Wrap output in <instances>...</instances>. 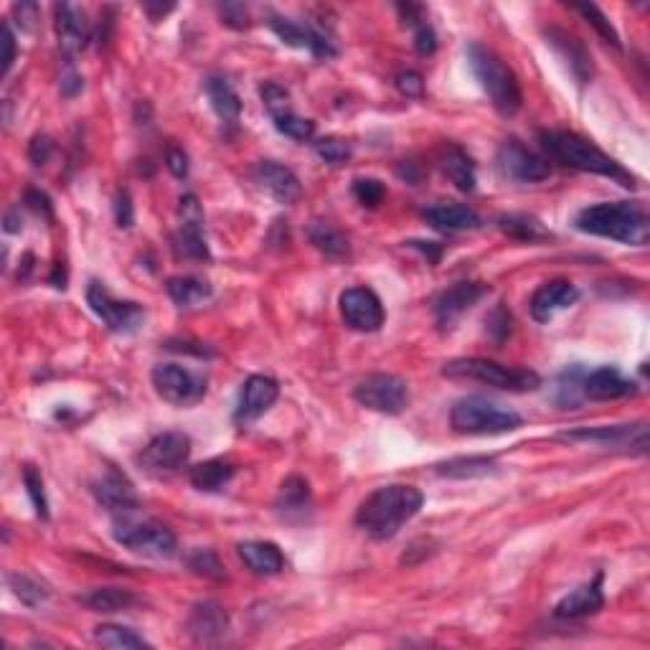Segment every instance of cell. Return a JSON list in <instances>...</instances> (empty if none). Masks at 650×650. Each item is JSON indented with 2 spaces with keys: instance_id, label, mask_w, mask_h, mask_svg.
Instances as JSON below:
<instances>
[{
  "instance_id": "cell-1",
  "label": "cell",
  "mask_w": 650,
  "mask_h": 650,
  "mask_svg": "<svg viewBox=\"0 0 650 650\" xmlns=\"http://www.w3.org/2000/svg\"><path fill=\"white\" fill-rule=\"evenodd\" d=\"M422 503H425V496L414 485H384L361 503L356 511V526L379 541L392 539L407 521L417 516Z\"/></svg>"
},
{
  "instance_id": "cell-2",
  "label": "cell",
  "mask_w": 650,
  "mask_h": 650,
  "mask_svg": "<svg viewBox=\"0 0 650 650\" xmlns=\"http://www.w3.org/2000/svg\"><path fill=\"white\" fill-rule=\"evenodd\" d=\"M574 226L584 234L612 239L628 247H643L650 239V216L638 201H605L587 206L577 214Z\"/></svg>"
},
{
  "instance_id": "cell-3",
  "label": "cell",
  "mask_w": 650,
  "mask_h": 650,
  "mask_svg": "<svg viewBox=\"0 0 650 650\" xmlns=\"http://www.w3.org/2000/svg\"><path fill=\"white\" fill-rule=\"evenodd\" d=\"M541 140H544V148L549 150L551 158L564 163V166L577 168V171L584 173H595V176L615 178L628 188L635 186L633 176L617 160L602 153L595 143H590L582 135L569 133V130H546V133H541Z\"/></svg>"
},
{
  "instance_id": "cell-4",
  "label": "cell",
  "mask_w": 650,
  "mask_h": 650,
  "mask_svg": "<svg viewBox=\"0 0 650 650\" xmlns=\"http://www.w3.org/2000/svg\"><path fill=\"white\" fill-rule=\"evenodd\" d=\"M468 54V64L473 69L475 79L480 82L483 92L488 94L491 105L496 107L501 115L511 117L521 110L524 105V94H521V84L518 77L513 74V69L508 67L506 61L498 54H493L491 49H485L480 44H470L465 49Z\"/></svg>"
},
{
  "instance_id": "cell-5",
  "label": "cell",
  "mask_w": 650,
  "mask_h": 650,
  "mask_svg": "<svg viewBox=\"0 0 650 650\" xmlns=\"http://www.w3.org/2000/svg\"><path fill=\"white\" fill-rule=\"evenodd\" d=\"M442 374L447 379H463L488 384L493 389L503 392H536L541 386V376L536 371L524 369V366H506L491 359H455L445 364Z\"/></svg>"
},
{
  "instance_id": "cell-6",
  "label": "cell",
  "mask_w": 650,
  "mask_h": 650,
  "mask_svg": "<svg viewBox=\"0 0 650 650\" xmlns=\"http://www.w3.org/2000/svg\"><path fill=\"white\" fill-rule=\"evenodd\" d=\"M450 425L460 435H503L524 425L521 414L485 397H465L452 404Z\"/></svg>"
},
{
  "instance_id": "cell-7",
  "label": "cell",
  "mask_w": 650,
  "mask_h": 650,
  "mask_svg": "<svg viewBox=\"0 0 650 650\" xmlns=\"http://www.w3.org/2000/svg\"><path fill=\"white\" fill-rule=\"evenodd\" d=\"M112 536L120 546L153 559L176 557L178 539L166 524L153 518H135L133 513H122L112 524Z\"/></svg>"
},
{
  "instance_id": "cell-8",
  "label": "cell",
  "mask_w": 650,
  "mask_h": 650,
  "mask_svg": "<svg viewBox=\"0 0 650 650\" xmlns=\"http://www.w3.org/2000/svg\"><path fill=\"white\" fill-rule=\"evenodd\" d=\"M353 399L371 412L399 414L409 404V386L397 374H369L356 384Z\"/></svg>"
},
{
  "instance_id": "cell-9",
  "label": "cell",
  "mask_w": 650,
  "mask_h": 650,
  "mask_svg": "<svg viewBox=\"0 0 650 650\" xmlns=\"http://www.w3.org/2000/svg\"><path fill=\"white\" fill-rule=\"evenodd\" d=\"M87 303L92 313L110 328L112 333H135L140 325L145 323V310L138 303H127V300H115L105 285L100 282H89L87 287Z\"/></svg>"
},
{
  "instance_id": "cell-10",
  "label": "cell",
  "mask_w": 650,
  "mask_h": 650,
  "mask_svg": "<svg viewBox=\"0 0 650 650\" xmlns=\"http://www.w3.org/2000/svg\"><path fill=\"white\" fill-rule=\"evenodd\" d=\"M559 440L584 442V445H597L605 447V450L645 452L648 450V427H645V422L612 427H577V430L562 432Z\"/></svg>"
},
{
  "instance_id": "cell-11",
  "label": "cell",
  "mask_w": 650,
  "mask_h": 650,
  "mask_svg": "<svg viewBox=\"0 0 650 650\" xmlns=\"http://www.w3.org/2000/svg\"><path fill=\"white\" fill-rule=\"evenodd\" d=\"M191 458V437L183 432H163L153 437L143 452H140V465L145 473L155 478H168L178 473Z\"/></svg>"
},
{
  "instance_id": "cell-12",
  "label": "cell",
  "mask_w": 650,
  "mask_h": 650,
  "mask_svg": "<svg viewBox=\"0 0 650 650\" xmlns=\"http://www.w3.org/2000/svg\"><path fill=\"white\" fill-rule=\"evenodd\" d=\"M153 379L155 392L160 399L186 407V404H196L204 399L206 394V379L191 369H183L181 364H158L150 374Z\"/></svg>"
},
{
  "instance_id": "cell-13",
  "label": "cell",
  "mask_w": 650,
  "mask_h": 650,
  "mask_svg": "<svg viewBox=\"0 0 650 650\" xmlns=\"http://www.w3.org/2000/svg\"><path fill=\"white\" fill-rule=\"evenodd\" d=\"M496 168L506 181L518 183L546 181L551 173L549 160H546L544 155L534 153L531 148H526V145L516 138L506 140V143L498 148Z\"/></svg>"
},
{
  "instance_id": "cell-14",
  "label": "cell",
  "mask_w": 650,
  "mask_h": 650,
  "mask_svg": "<svg viewBox=\"0 0 650 650\" xmlns=\"http://www.w3.org/2000/svg\"><path fill=\"white\" fill-rule=\"evenodd\" d=\"M181 226L173 234V252L181 259H211L209 244L204 237V214H201L199 199L193 193H186L181 199Z\"/></svg>"
},
{
  "instance_id": "cell-15",
  "label": "cell",
  "mask_w": 650,
  "mask_h": 650,
  "mask_svg": "<svg viewBox=\"0 0 650 650\" xmlns=\"http://www.w3.org/2000/svg\"><path fill=\"white\" fill-rule=\"evenodd\" d=\"M270 28L282 44L292 46V49L308 51L315 59H333V56H338L336 41L331 36H325L323 31H318V28L310 26V23L292 21V18L285 16H270Z\"/></svg>"
},
{
  "instance_id": "cell-16",
  "label": "cell",
  "mask_w": 650,
  "mask_h": 650,
  "mask_svg": "<svg viewBox=\"0 0 650 650\" xmlns=\"http://www.w3.org/2000/svg\"><path fill=\"white\" fill-rule=\"evenodd\" d=\"M341 315L348 328L361 333H376L386 320L379 295L369 287H348L341 295Z\"/></svg>"
},
{
  "instance_id": "cell-17",
  "label": "cell",
  "mask_w": 650,
  "mask_h": 650,
  "mask_svg": "<svg viewBox=\"0 0 650 650\" xmlns=\"http://www.w3.org/2000/svg\"><path fill=\"white\" fill-rule=\"evenodd\" d=\"M92 493L102 508L117 513V516H122V513H135L140 508V496L138 491H135V485L130 483L127 475H122L120 470L115 468H107L100 478L94 480Z\"/></svg>"
},
{
  "instance_id": "cell-18",
  "label": "cell",
  "mask_w": 650,
  "mask_h": 650,
  "mask_svg": "<svg viewBox=\"0 0 650 650\" xmlns=\"http://www.w3.org/2000/svg\"><path fill=\"white\" fill-rule=\"evenodd\" d=\"M254 178L282 206L298 204L300 196H303L300 178L277 160H259L257 168H254Z\"/></svg>"
},
{
  "instance_id": "cell-19",
  "label": "cell",
  "mask_w": 650,
  "mask_h": 650,
  "mask_svg": "<svg viewBox=\"0 0 650 650\" xmlns=\"http://www.w3.org/2000/svg\"><path fill=\"white\" fill-rule=\"evenodd\" d=\"M488 292V285L483 282H458L447 287L435 300V320L440 328H450L463 313H468L480 298Z\"/></svg>"
},
{
  "instance_id": "cell-20",
  "label": "cell",
  "mask_w": 650,
  "mask_h": 650,
  "mask_svg": "<svg viewBox=\"0 0 650 650\" xmlns=\"http://www.w3.org/2000/svg\"><path fill=\"white\" fill-rule=\"evenodd\" d=\"M277 397H280V384L275 379L262 374L249 376L242 386V397H239L234 417H237V422H254L277 402Z\"/></svg>"
},
{
  "instance_id": "cell-21",
  "label": "cell",
  "mask_w": 650,
  "mask_h": 650,
  "mask_svg": "<svg viewBox=\"0 0 650 650\" xmlns=\"http://www.w3.org/2000/svg\"><path fill=\"white\" fill-rule=\"evenodd\" d=\"M579 300L577 285H572L569 280H551L544 282L539 290L531 295V318L539 323H549L554 315H559L562 310H567L569 305H574Z\"/></svg>"
},
{
  "instance_id": "cell-22",
  "label": "cell",
  "mask_w": 650,
  "mask_h": 650,
  "mask_svg": "<svg viewBox=\"0 0 650 650\" xmlns=\"http://www.w3.org/2000/svg\"><path fill=\"white\" fill-rule=\"evenodd\" d=\"M54 26L59 49L67 56H77L79 51L87 49L89 44V23L84 21V13L69 3L54 6Z\"/></svg>"
},
{
  "instance_id": "cell-23",
  "label": "cell",
  "mask_w": 650,
  "mask_h": 650,
  "mask_svg": "<svg viewBox=\"0 0 650 650\" xmlns=\"http://www.w3.org/2000/svg\"><path fill=\"white\" fill-rule=\"evenodd\" d=\"M226 630H229V615H226V610L216 600L196 602V605L191 607V615H188V633L193 635V640H199V643H214V640L224 638Z\"/></svg>"
},
{
  "instance_id": "cell-24",
  "label": "cell",
  "mask_w": 650,
  "mask_h": 650,
  "mask_svg": "<svg viewBox=\"0 0 650 650\" xmlns=\"http://www.w3.org/2000/svg\"><path fill=\"white\" fill-rule=\"evenodd\" d=\"M605 607V592H602V574H597L592 582L582 584L577 590L569 592L559 605L554 607V615L562 620H579V617L595 615Z\"/></svg>"
},
{
  "instance_id": "cell-25",
  "label": "cell",
  "mask_w": 650,
  "mask_h": 650,
  "mask_svg": "<svg viewBox=\"0 0 650 650\" xmlns=\"http://www.w3.org/2000/svg\"><path fill=\"white\" fill-rule=\"evenodd\" d=\"M584 399H620L635 394V381L625 379L615 366H600L595 371H584L582 379Z\"/></svg>"
},
{
  "instance_id": "cell-26",
  "label": "cell",
  "mask_w": 650,
  "mask_h": 650,
  "mask_svg": "<svg viewBox=\"0 0 650 650\" xmlns=\"http://www.w3.org/2000/svg\"><path fill=\"white\" fill-rule=\"evenodd\" d=\"M546 41H549V44L557 49V54L567 61L569 72H572V77L577 79L579 84L590 82L592 56L590 51L584 49V44L577 36L567 34V31H559V28H549V31H546Z\"/></svg>"
},
{
  "instance_id": "cell-27",
  "label": "cell",
  "mask_w": 650,
  "mask_h": 650,
  "mask_svg": "<svg viewBox=\"0 0 650 650\" xmlns=\"http://www.w3.org/2000/svg\"><path fill=\"white\" fill-rule=\"evenodd\" d=\"M422 216H425V221L432 226V229L445 234L473 232V229H478L480 226L478 211H473L470 206H463V204L427 206V209L422 211Z\"/></svg>"
},
{
  "instance_id": "cell-28",
  "label": "cell",
  "mask_w": 650,
  "mask_h": 650,
  "mask_svg": "<svg viewBox=\"0 0 650 650\" xmlns=\"http://www.w3.org/2000/svg\"><path fill=\"white\" fill-rule=\"evenodd\" d=\"M206 97H209L211 107H214L216 117L224 122L226 127H237L239 115H242V100H239L237 89L232 87V82L221 74H211L204 82Z\"/></svg>"
},
{
  "instance_id": "cell-29",
  "label": "cell",
  "mask_w": 650,
  "mask_h": 650,
  "mask_svg": "<svg viewBox=\"0 0 650 650\" xmlns=\"http://www.w3.org/2000/svg\"><path fill=\"white\" fill-rule=\"evenodd\" d=\"M242 562L252 569L259 577H272L285 569V557H282L280 546L272 541H244L237 546Z\"/></svg>"
},
{
  "instance_id": "cell-30",
  "label": "cell",
  "mask_w": 650,
  "mask_h": 650,
  "mask_svg": "<svg viewBox=\"0 0 650 650\" xmlns=\"http://www.w3.org/2000/svg\"><path fill=\"white\" fill-rule=\"evenodd\" d=\"M437 160H440L442 173L455 183V188H460V191L465 193L475 191L478 173H475L473 158H470L463 148H458V145H447V148H442L440 158Z\"/></svg>"
},
{
  "instance_id": "cell-31",
  "label": "cell",
  "mask_w": 650,
  "mask_h": 650,
  "mask_svg": "<svg viewBox=\"0 0 650 650\" xmlns=\"http://www.w3.org/2000/svg\"><path fill=\"white\" fill-rule=\"evenodd\" d=\"M234 473H237V468H234L232 460L214 458V460H206V463L193 465L191 483L193 488H199V491L214 493V491H221V488L234 478Z\"/></svg>"
},
{
  "instance_id": "cell-32",
  "label": "cell",
  "mask_w": 650,
  "mask_h": 650,
  "mask_svg": "<svg viewBox=\"0 0 650 650\" xmlns=\"http://www.w3.org/2000/svg\"><path fill=\"white\" fill-rule=\"evenodd\" d=\"M166 290L178 308H193L211 298V285L193 275H178L166 282Z\"/></svg>"
},
{
  "instance_id": "cell-33",
  "label": "cell",
  "mask_w": 650,
  "mask_h": 650,
  "mask_svg": "<svg viewBox=\"0 0 650 650\" xmlns=\"http://www.w3.org/2000/svg\"><path fill=\"white\" fill-rule=\"evenodd\" d=\"M498 463L496 458H488V455H470V458H452L447 463L437 465V473L445 475V478H485V475L496 473Z\"/></svg>"
},
{
  "instance_id": "cell-34",
  "label": "cell",
  "mask_w": 650,
  "mask_h": 650,
  "mask_svg": "<svg viewBox=\"0 0 650 650\" xmlns=\"http://www.w3.org/2000/svg\"><path fill=\"white\" fill-rule=\"evenodd\" d=\"M82 602L94 612H120L135 605V595L130 590H122V587H100V590L84 595Z\"/></svg>"
},
{
  "instance_id": "cell-35",
  "label": "cell",
  "mask_w": 650,
  "mask_h": 650,
  "mask_svg": "<svg viewBox=\"0 0 650 650\" xmlns=\"http://www.w3.org/2000/svg\"><path fill=\"white\" fill-rule=\"evenodd\" d=\"M308 237L328 257H343V254H348V239L338 232L336 226L328 224V221H313L308 226Z\"/></svg>"
},
{
  "instance_id": "cell-36",
  "label": "cell",
  "mask_w": 650,
  "mask_h": 650,
  "mask_svg": "<svg viewBox=\"0 0 650 650\" xmlns=\"http://www.w3.org/2000/svg\"><path fill=\"white\" fill-rule=\"evenodd\" d=\"M498 226H501L508 237L521 239V242H539V239L551 237L544 226H541V221H536L534 216L508 214V216H501V219H498Z\"/></svg>"
},
{
  "instance_id": "cell-37",
  "label": "cell",
  "mask_w": 650,
  "mask_h": 650,
  "mask_svg": "<svg viewBox=\"0 0 650 650\" xmlns=\"http://www.w3.org/2000/svg\"><path fill=\"white\" fill-rule=\"evenodd\" d=\"M94 640L105 648L115 650H130V648H150V643L145 638H140L135 630L122 628V625H100L94 630Z\"/></svg>"
},
{
  "instance_id": "cell-38",
  "label": "cell",
  "mask_w": 650,
  "mask_h": 650,
  "mask_svg": "<svg viewBox=\"0 0 650 650\" xmlns=\"http://www.w3.org/2000/svg\"><path fill=\"white\" fill-rule=\"evenodd\" d=\"M8 584H11L13 595H16L26 607H39L41 602L49 600V590H46V584L39 582V579L31 577V574H26V572L8 574Z\"/></svg>"
},
{
  "instance_id": "cell-39",
  "label": "cell",
  "mask_w": 650,
  "mask_h": 650,
  "mask_svg": "<svg viewBox=\"0 0 650 650\" xmlns=\"http://www.w3.org/2000/svg\"><path fill=\"white\" fill-rule=\"evenodd\" d=\"M310 503V488L308 480L300 478V475H292L282 483L280 498H277V508L280 511H303Z\"/></svg>"
},
{
  "instance_id": "cell-40",
  "label": "cell",
  "mask_w": 650,
  "mask_h": 650,
  "mask_svg": "<svg viewBox=\"0 0 650 650\" xmlns=\"http://www.w3.org/2000/svg\"><path fill=\"white\" fill-rule=\"evenodd\" d=\"M188 567H191V572L199 574V577L216 579V582L226 577L224 564H221L219 554H216L214 549H193L191 554H188Z\"/></svg>"
},
{
  "instance_id": "cell-41",
  "label": "cell",
  "mask_w": 650,
  "mask_h": 650,
  "mask_svg": "<svg viewBox=\"0 0 650 650\" xmlns=\"http://www.w3.org/2000/svg\"><path fill=\"white\" fill-rule=\"evenodd\" d=\"M582 379H584V371L579 369V366H574V369H567L562 376H559V394H557V402L562 404L564 409H572L577 407L579 402L584 399V392H582Z\"/></svg>"
},
{
  "instance_id": "cell-42",
  "label": "cell",
  "mask_w": 650,
  "mask_h": 650,
  "mask_svg": "<svg viewBox=\"0 0 650 650\" xmlns=\"http://www.w3.org/2000/svg\"><path fill=\"white\" fill-rule=\"evenodd\" d=\"M572 8L584 18V21L590 23L592 28H595L597 34H600L607 44H612L615 49H620V36H617V31L612 28V23L607 21V16L600 11V8L592 6V3H577V6H572Z\"/></svg>"
},
{
  "instance_id": "cell-43",
  "label": "cell",
  "mask_w": 650,
  "mask_h": 650,
  "mask_svg": "<svg viewBox=\"0 0 650 650\" xmlns=\"http://www.w3.org/2000/svg\"><path fill=\"white\" fill-rule=\"evenodd\" d=\"M272 122H275V127L280 130L282 135H287V138H292V140H298V143H305V140H310L315 135V122L305 120V117H300L295 110L275 117Z\"/></svg>"
},
{
  "instance_id": "cell-44",
  "label": "cell",
  "mask_w": 650,
  "mask_h": 650,
  "mask_svg": "<svg viewBox=\"0 0 650 650\" xmlns=\"http://www.w3.org/2000/svg\"><path fill=\"white\" fill-rule=\"evenodd\" d=\"M259 97H262V105H265V110L270 112L272 120L285 115V112H292L290 94H287V89H282L280 84L265 82L262 87H259Z\"/></svg>"
},
{
  "instance_id": "cell-45",
  "label": "cell",
  "mask_w": 650,
  "mask_h": 650,
  "mask_svg": "<svg viewBox=\"0 0 650 650\" xmlns=\"http://www.w3.org/2000/svg\"><path fill=\"white\" fill-rule=\"evenodd\" d=\"M23 483H26L28 498L34 503L36 513H39L41 518H49V501H46L44 478H41V473L34 465H26V468H23Z\"/></svg>"
},
{
  "instance_id": "cell-46",
  "label": "cell",
  "mask_w": 650,
  "mask_h": 650,
  "mask_svg": "<svg viewBox=\"0 0 650 650\" xmlns=\"http://www.w3.org/2000/svg\"><path fill=\"white\" fill-rule=\"evenodd\" d=\"M315 153L323 163H331V166H341L351 158V145L341 138H320L315 143Z\"/></svg>"
},
{
  "instance_id": "cell-47",
  "label": "cell",
  "mask_w": 650,
  "mask_h": 650,
  "mask_svg": "<svg viewBox=\"0 0 650 650\" xmlns=\"http://www.w3.org/2000/svg\"><path fill=\"white\" fill-rule=\"evenodd\" d=\"M353 196L359 199V204L376 209V206L384 201L386 188L379 178H356V181H353Z\"/></svg>"
},
{
  "instance_id": "cell-48",
  "label": "cell",
  "mask_w": 650,
  "mask_h": 650,
  "mask_svg": "<svg viewBox=\"0 0 650 650\" xmlns=\"http://www.w3.org/2000/svg\"><path fill=\"white\" fill-rule=\"evenodd\" d=\"M394 84H397V89L404 97H422V92H425V79H422L419 72H414V69H402V72H397Z\"/></svg>"
},
{
  "instance_id": "cell-49",
  "label": "cell",
  "mask_w": 650,
  "mask_h": 650,
  "mask_svg": "<svg viewBox=\"0 0 650 650\" xmlns=\"http://www.w3.org/2000/svg\"><path fill=\"white\" fill-rule=\"evenodd\" d=\"M414 49L422 56H432L437 51V34L430 23H419L417 34H414Z\"/></svg>"
},
{
  "instance_id": "cell-50",
  "label": "cell",
  "mask_w": 650,
  "mask_h": 650,
  "mask_svg": "<svg viewBox=\"0 0 650 650\" xmlns=\"http://www.w3.org/2000/svg\"><path fill=\"white\" fill-rule=\"evenodd\" d=\"M219 13H221V18H224L226 26L237 28V31L249 28V13L242 3H224V6L219 8Z\"/></svg>"
},
{
  "instance_id": "cell-51",
  "label": "cell",
  "mask_w": 650,
  "mask_h": 650,
  "mask_svg": "<svg viewBox=\"0 0 650 650\" xmlns=\"http://www.w3.org/2000/svg\"><path fill=\"white\" fill-rule=\"evenodd\" d=\"M51 153H54V140L49 135H36L31 140V145H28V158H31L34 166H44L46 160L51 158Z\"/></svg>"
},
{
  "instance_id": "cell-52",
  "label": "cell",
  "mask_w": 650,
  "mask_h": 650,
  "mask_svg": "<svg viewBox=\"0 0 650 650\" xmlns=\"http://www.w3.org/2000/svg\"><path fill=\"white\" fill-rule=\"evenodd\" d=\"M115 219H117V226H120V229H130V226H133L135 211H133V201H130V196H127V191L117 193V199H115Z\"/></svg>"
},
{
  "instance_id": "cell-53",
  "label": "cell",
  "mask_w": 650,
  "mask_h": 650,
  "mask_svg": "<svg viewBox=\"0 0 650 650\" xmlns=\"http://www.w3.org/2000/svg\"><path fill=\"white\" fill-rule=\"evenodd\" d=\"M166 166H168V171H171L176 178H186L188 176V155L183 153V148H178V145H171V148L166 150Z\"/></svg>"
},
{
  "instance_id": "cell-54",
  "label": "cell",
  "mask_w": 650,
  "mask_h": 650,
  "mask_svg": "<svg viewBox=\"0 0 650 650\" xmlns=\"http://www.w3.org/2000/svg\"><path fill=\"white\" fill-rule=\"evenodd\" d=\"M13 13H16L21 31H34L36 21H39V6L36 3H16Z\"/></svg>"
},
{
  "instance_id": "cell-55",
  "label": "cell",
  "mask_w": 650,
  "mask_h": 650,
  "mask_svg": "<svg viewBox=\"0 0 650 650\" xmlns=\"http://www.w3.org/2000/svg\"><path fill=\"white\" fill-rule=\"evenodd\" d=\"M3 49H6V54H3V77H8V72H11L13 61H16V36H13L11 26H3Z\"/></svg>"
},
{
  "instance_id": "cell-56",
  "label": "cell",
  "mask_w": 650,
  "mask_h": 650,
  "mask_svg": "<svg viewBox=\"0 0 650 650\" xmlns=\"http://www.w3.org/2000/svg\"><path fill=\"white\" fill-rule=\"evenodd\" d=\"M26 204L31 206V209H34L36 214H44L46 219H51V201H49V196H46V193L31 188V191L26 193Z\"/></svg>"
},
{
  "instance_id": "cell-57",
  "label": "cell",
  "mask_w": 650,
  "mask_h": 650,
  "mask_svg": "<svg viewBox=\"0 0 650 650\" xmlns=\"http://www.w3.org/2000/svg\"><path fill=\"white\" fill-rule=\"evenodd\" d=\"M79 89H82V77H79L74 69H69L67 74H61V92L67 94V97H72Z\"/></svg>"
},
{
  "instance_id": "cell-58",
  "label": "cell",
  "mask_w": 650,
  "mask_h": 650,
  "mask_svg": "<svg viewBox=\"0 0 650 650\" xmlns=\"http://www.w3.org/2000/svg\"><path fill=\"white\" fill-rule=\"evenodd\" d=\"M399 16H402V21L407 23V26H419V21H422V6H412V3H407V6H397Z\"/></svg>"
},
{
  "instance_id": "cell-59",
  "label": "cell",
  "mask_w": 650,
  "mask_h": 650,
  "mask_svg": "<svg viewBox=\"0 0 650 650\" xmlns=\"http://www.w3.org/2000/svg\"><path fill=\"white\" fill-rule=\"evenodd\" d=\"M143 8H145V13L153 18V21H158V18H163L166 13H171L176 6H173V3H166V6H153V3H145Z\"/></svg>"
}]
</instances>
